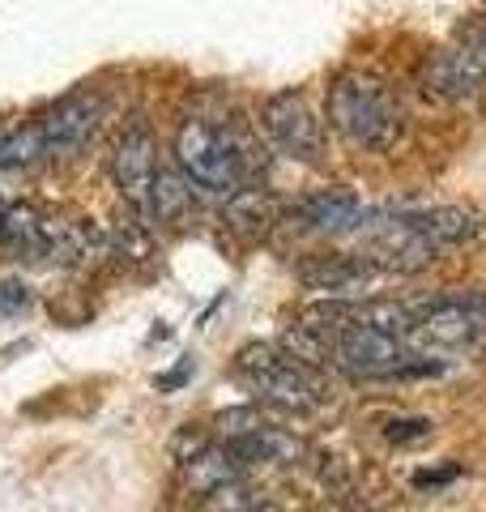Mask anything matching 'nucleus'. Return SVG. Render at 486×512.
I'll return each instance as SVG.
<instances>
[{"label":"nucleus","instance_id":"8","mask_svg":"<svg viewBox=\"0 0 486 512\" xmlns=\"http://www.w3.org/2000/svg\"><path fill=\"white\" fill-rule=\"evenodd\" d=\"M111 184L120 188V197L133 205V210L150 222V197H154V180L162 171V158H158V137L154 128L145 120H133L116 137V146H111Z\"/></svg>","mask_w":486,"mask_h":512},{"label":"nucleus","instance_id":"19","mask_svg":"<svg viewBox=\"0 0 486 512\" xmlns=\"http://www.w3.org/2000/svg\"><path fill=\"white\" fill-rule=\"evenodd\" d=\"M5 210H9V201H5V197H0V218H5Z\"/></svg>","mask_w":486,"mask_h":512},{"label":"nucleus","instance_id":"6","mask_svg":"<svg viewBox=\"0 0 486 512\" xmlns=\"http://www.w3.org/2000/svg\"><path fill=\"white\" fill-rule=\"evenodd\" d=\"M405 342H418L427 350H478L486 342V291L435 295L410 303Z\"/></svg>","mask_w":486,"mask_h":512},{"label":"nucleus","instance_id":"12","mask_svg":"<svg viewBox=\"0 0 486 512\" xmlns=\"http://www.w3.org/2000/svg\"><path fill=\"white\" fill-rule=\"evenodd\" d=\"M401 222L423 239L435 256L448 248L474 244L482 235V218L474 210H461V205H431V210H418V214H401Z\"/></svg>","mask_w":486,"mask_h":512},{"label":"nucleus","instance_id":"7","mask_svg":"<svg viewBox=\"0 0 486 512\" xmlns=\"http://www.w3.org/2000/svg\"><path fill=\"white\" fill-rule=\"evenodd\" d=\"M261 128L269 146L290 163H320L324 154V124L312 111V103L299 90H278L261 103Z\"/></svg>","mask_w":486,"mask_h":512},{"label":"nucleus","instance_id":"17","mask_svg":"<svg viewBox=\"0 0 486 512\" xmlns=\"http://www.w3.org/2000/svg\"><path fill=\"white\" fill-rule=\"evenodd\" d=\"M188 372H192V367L184 363V367H180V372H171V376H158L154 384H158V389H162V393H167V389H175V384H184V380H188Z\"/></svg>","mask_w":486,"mask_h":512},{"label":"nucleus","instance_id":"16","mask_svg":"<svg viewBox=\"0 0 486 512\" xmlns=\"http://www.w3.org/2000/svg\"><path fill=\"white\" fill-rule=\"evenodd\" d=\"M30 303V291H26V282H18V278H9V282H0V312H22Z\"/></svg>","mask_w":486,"mask_h":512},{"label":"nucleus","instance_id":"9","mask_svg":"<svg viewBox=\"0 0 486 512\" xmlns=\"http://www.w3.org/2000/svg\"><path fill=\"white\" fill-rule=\"evenodd\" d=\"M99 120H103V103L94 99V94H69V99L47 107L35 124L43 133L47 154H73L94 137Z\"/></svg>","mask_w":486,"mask_h":512},{"label":"nucleus","instance_id":"13","mask_svg":"<svg viewBox=\"0 0 486 512\" xmlns=\"http://www.w3.org/2000/svg\"><path fill=\"white\" fill-rule=\"evenodd\" d=\"M226 227H231L239 239H261L273 222H282V205L273 201V192L261 184H243L226 197Z\"/></svg>","mask_w":486,"mask_h":512},{"label":"nucleus","instance_id":"5","mask_svg":"<svg viewBox=\"0 0 486 512\" xmlns=\"http://www.w3.org/2000/svg\"><path fill=\"white\" fill-rule=\"evenodd\" d=\"M235 372L248 389L261 397L265 406L273 410H286V414H312L320 406V393H316V380L303 363H295L278 346H243L235 355Z\"/></svg>","mask_w":486,"mask_h":512},{"label":"nucleus","instance_id":"14","mask_svg":"<svg viewBox=\"0 0 486 512\" xmlns=\"http://www.w3.org/2000/svg\"><path fill=\"white\" fill-rule=\"evenodd\" d=\"M192 205V180L180 167L162 163L158 180H154V197H150V222H180Z\"/></svg>","mask_w":486,"mask_h":512},{"label":"nucleus","instance_id":"2","mask_svg":"<svg viewBox=\"0 0 486 512\" xmlns=\"http://www.w3.org/2000/svg\"><path fill=\"white\" fill-rule=\"evenodd\" d=\"M324 111H329V128L350 150L388 154L405 137V111L397 94L371 73H337Z\"/></svg>","mask_w":486,"mask_h":512},{"label":"nucleus","instance_id":"10","mask_svg":"<svg viewBox=\"0 0 486 512\" xmlns=\"http://www.w3.org/2000/svg\"><path fill=\"white\" fill-rule=\"evenodd\" d=\"M380 278L376 256H312L307 265H299V282L307 291H320L329 299H350L371 291Z\"/></svg>","mask_w":486,"mask_h":512},{"label":"nucleus","instance_id":"11","mask_svg":"<svg viewBox=\"0 0 486 512\" xmlns=\"http://www.w3.org/2000/svg\"><path fill=\"white\" fill-rule=\"evenodd\" d=\"M299 218V227L316 231V235H350V231H363L367 227V210L363 201L354 197V192L346 188H320V192H307L303 201H295V210H290Z\"/></svg>","mask_w":486,"mask_h":512},{"label":"nucleus","instance_id":"4","mask_svg":"<svg viewBox=\"0 0 486 512\" xmlns=\"http://www.w3.org/2000/svg\"><path fill=\"white\" fill-rule=\"evenodd\" d=\"M418 86H423L427 99H440V103L478 99L486 90V13L469 18L457 30V39L427 56Z\"/></svg>","mask_w":486,"mask_h":512},{"label":"nucleus","instance_id":"3","mask_svg":"<svg viewBox=\"0 0 486 512\" xmlns=\"http://www.w3.org/2000/svg\"><path fill=\"white\" fill-rule=\"evenodd\" d=\"M175 167H180L201 192H222L231 197L235 188L248 184L252 154L248 141L239 137L231 120L214 116H184L175 128Z\"/></svg>","mask_w":486,"mask_h":512},{"label":"nucleus","instance_id":"15","mask_svg":"<svg viewBox=\"0 0 486 512\" xmlns=\"http://www.w3.org/2000/svg\"><path fill=\"white\" fill-rule=\"evenodd\" d=\"M435 431L431 419H418V414H401V419H388L384 423V436L393 440V444H418V440H427Z\"/></svg>","mask_w":486,"mask_h":512},{"label":"nucleus","instance_id":"1","mask_svg":"<svg viewBox=\"0 0 486 512\" xmlns=\"http://www.w3.org/2000/svg\"><path fill=\"white\" fill-rule=\"evenodd\" d=\"M307 325H320L329 333L333 346V367L346 372L350 380H414V376H435L427 355H414L401 333H388L371 325L350 303H324V308L307 312Z\"/></svg>","mask_w":486,"mask_h":512},{"label":"nucleus","instance_id":"18","mask_svg":"<svg viewBox=\"0 0 486 512\" xmlns=\"http://www.w3.org/2000/svg\"><path fill=\"white\" fill-rule=\"evenodd\" d=\"M337 512H376V508H359V504H346V508H337Z\"/></svg>","mask_w":486,"mask_h":512}]
</instances>
